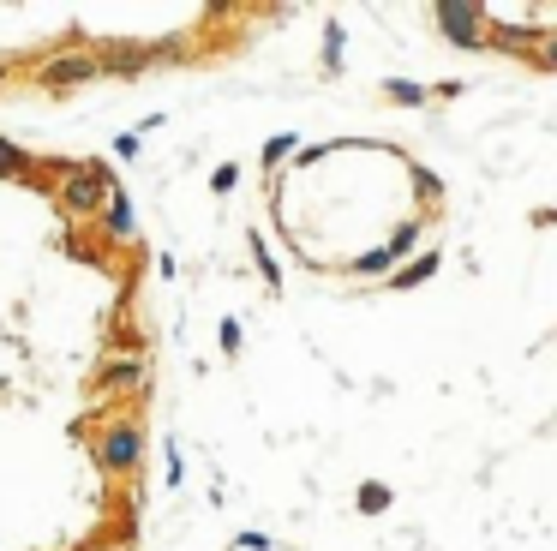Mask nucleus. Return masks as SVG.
Wrapping results in <instances>:
<instances>
[{
  "label": "nucleus",
  "mask_w": 557,
  "mask_h": 551,
  "mask_svg": "<svg viewBox=\"0 0 557 551\" xmlns=\"http://www.w3.org/2000/svg\"><path fill=\"white\" fill-rule=\"evenodd\" d=\"M108 198H114V174L108 168H96V162L60 168V210L66 216H96V210H108Z\"/></svg>",
  "instance_id": "obj_1"
},
{
  "label": "nucleus",
  "mask_w": 557,
  "mask_h": 551,
  "mask_svg": "<svg viewBox=\"0 0 557 551\" xmlns=\"http://www.w3.org/2000/svg\"><path fill=\"white\" fill-rule=\"evenodd\" d=\"M138 456H144V432H138L132 420L102 426V438H96V462H102L108 474H132V468H138Z\"/></svg>",
  "instance_id": "obj_2"
},
{
  "label": "nucleus",
  "mask_w": 557,
  "mask_h": 551,
  "mask_svg": "<svg viewBox=\"0 0 557 551\" xmlns=\"http://www.w3.org/2000/svg\"><path fill=\"white\" fill-rule=\"evenodd\" d=\"M90 78H102V60H96V48H72V54H48V60H42V84H54V90L90 84Z\"/></svg>",
  "instance_id": "obj_3"
},
{
  "label": "nucleus",
  "mask_w": 557,
  "mask_h": 551,
  "mask_svg": "<svg viewBox=\"0 0 557 551\" xmlns=\"http://www.w3.org/2000/svg\"><path fill=\"white\" fill-rule=\"evenodd\" d=\"M150 384V366L138 354H120L108 366H96V390H144Z\"/></svg>",
  "instance_id": "obj_4"
},
{
  "label": "nucleus",
  "mask_w": 557,
  "mask_h": 551,
  "mask_svg": "<svg viewBox=\"0 0 557 551\" xmlns=\"http://www.w3.org/2000/svg\"><path fill=\"white\" fill-rule=\"evenodd\" d=\"M96 60H102V78H108V72H138V66L150 60V48H138V42H102Z\"/></svg>",
  "instance_id": "obj_5"
},
{
  "label": "nucleus",
  "mask_w": 557,
  "mask_h": 551,
  "mask_svg": "<svg viewBox=\"0 0 557 551\" xmlns=\"http://www.w3.org/2000/svg\"><path fill=\"white\" fill-rule=\"evenodd\" d=\"M102 228H108V234H114V240H126V234H132V204H126V198H120V192H114V198H108V222H102Z\"/></svg>",
  "instance_id": "obj_6"
},
{
  "label": "nucleus",
  "mask_w": 557,
  "mask_h": 551,
  "mask_svg": "<svg viewBox=\"0 0 557 551\" xmlns=\"http://www.w3.org/2000/svg\"><path fill=\"white\" fill-rule=\"evenodd\" d=\"M0 174H30V156L18 144H6V138H0Z\"/></svg>",
  "instance_id": "obj_7"
},
{
  "label": "nucleus",
  "mask_w": 557,
  "mask_h": 551,
  "mask_svg": "<svg viewBox=\"0 0 557 551\" xmlns=\"http://www.w3.org/2000/svg\"><path fill=\"white\" fill-rule=\"evenodd\" d=\"M90 551H114V546H90Z\"/></svg>",
  "instance_id": "obj_8"
}]
</instances>
